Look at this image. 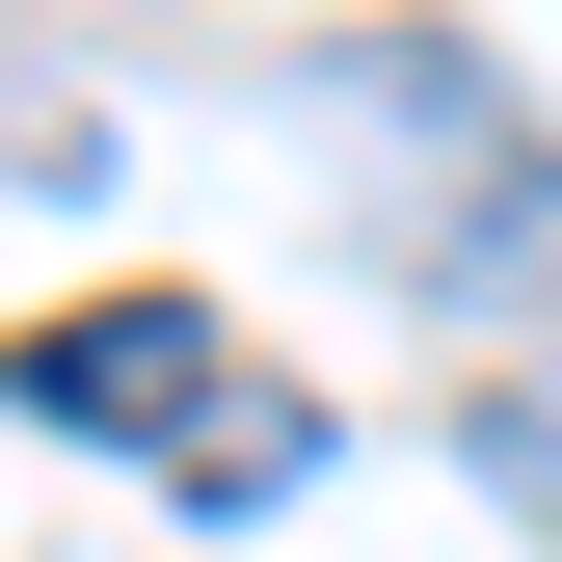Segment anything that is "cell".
Wrapping results in <instances>:
<instances>
[{
	"label": "cell",
	"mask_w": 562,
	"mask_h": 562,
	"mask_svg": "<svg viewBox=\"0 0 562 562\" xmlns=\"http://www.w3.org/2000/svg\"><path fill=\"white\" fill-rule=\"evenodd\" d=\"M27 402H54V429H134V456H188V429L241 402V348L188 322V295H81V322L27 348Z\"/></svg>",
	"instance_id": "obj_2"
},
{
	"label": "cell",
	"mask_w": 562,
	"mask_h": 562,
	"mask_svg": "<svg viewBox=\"0 0 562 562\" xmlns=\"http://www.w3.org/2000/svg\"><path fill=\"white\" fill-rule=\"evenodd\" d=\"M482 482H509V509L562 536V402H482Z\"/></svg>",
	"instance_id": "obj_3"
},
{
	"label": "cell",
	"mask_w": 562,
	"mask_h": 562,
	"mask_svg": "<svg viewBox=\"0 0 562 562\" xmlns=\"http://www.w3.org/2000/svg\"><path fill=\"white\" fill-rule=\"evenodd\" d=\"M348 108H375V241L429 268V295H562V161L509 134V81H482L456 27L348 54Z\"/></svg>",
	"instance_id": "obj_1"
}]
</instances>
